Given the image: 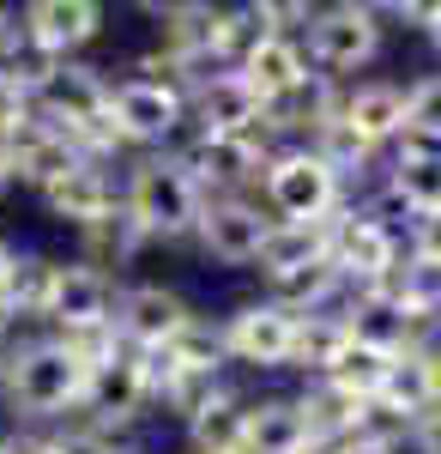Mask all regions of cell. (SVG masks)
I'll return each instance as SVG.
<instances>
[{"label":"cell","mask_w":441,"mask_h":454,"mask_svg":"<svg viewBox=\"0 0 441 454\" xmlns=\"http://www.w3.org/2000/svg\"><path fill=\"white\" fill-rule=\"evenodd\" d=\"M272 218L260 200H248V194H230V200H205L200 212V231H194V243L212 267H260V243H267Z\"/></svg>","instance_id":"13"},{"label":"cell","mask_w":441,"mask_h":454,"mask_svg":"<svg viewBox=\"0 0 441 454\" xmlns=\"http://www.w3.org/2000/svg\"><path fill=\"white\" fill-rule=\"evenodd\" d=\"M188 121L200 134H260L267 128V104H260V91L236 67H224V73H205L188 91Z\"/></svg>","instance_id":"16"},{"label":"cell","mask_w":441,"mask_h":454,"mask_svg":"<svg viewBox=\"0 0 441 454\" xmlns=\"http://www.w3.org/2000/svg\"><path fill=\"white\" fill-rule=\"evenodd\" d=\"M25 121H36L31 67H25V61H0V140H6V134H19Z\"/></svg>","instance_id":"28"},{"label":"cell","mask_w":441,"mask_h":454,"mask_svg":"<svg viewBox=\"0 0 441 454\" xmlns=\"http://www.w3.org/2000/svg\"><path fill=\"white\" fill-rule=\"evenodd\" d=\"M12 267H19V248L0 237V291H6V279H12Z\"/></svg>","instance_id":"35"},{"label":"cell","mask_w":441,"mask_h":454,"mask_svg":"<svg viewBox=\"0 0 441 454\" xmlns=\"http://www.w3.org/2000/svg\"><path fill=\"white\" fill-rule=\"evenodd\" d=\"M303 49H308V67L333 85H357V73L381 61L387 49V19L381 6L369 0H333V6H314L303 31Z\"/></svg>","instance_id":"3"},{"label":"cell","mask_w":441,"mask_h":454,"mask_svg":"<svg viewBox=\"0 0 441 454\" xmlns=\"http://www.w3.org/2000/svg\"><path fill=\"white\" fill-rule=\"evenodd\" d=\"M339 128L363 152L406 140V85L399 79H357L339 91Z\"/></svg>","instance_id":"15"},{"label":"cell","mask_w":441,"mask_h":454,"mask_svg":"<svg viewBox=\"0 0 441 454\" xmlns=\"http://www.w3.org/2000/svg\"><path fill=\"white\" fill-rule=\"evenodd\" d=\"M260 207L278 224H327L344 207V176L314 145H278L260 176Z\"/></svg>","instance_id":"4"},{"label":"cell","mask_w":441,"mask_h":454,"mask_svg":"<svg viewBox=\"0 0 441 454\" xmlns=\"http://www.w3.org/2000/svg\"><path fill=\"white\" fill-rule=\"evenodd\" d=\"M327 254L339 267L344 291H369V285H387L406 267V237L387 218H375L369 207H351L344 200L333 212V224H327Z\"/></svg>","instance_id":"5"},{"label":"cell","mask_w":441,"mask_h":454,"mask_svg":"<svg viewBox=\"0 0 441 454\" xmlns=\"http://www.w3.org/2000/svg\"><path fill=\"white\" fill-rule=\"evenodd\" d=\"M393 357H399V351H381V346H369V340L351 333L339 346V357L327 364V376H314V382H333V387H344V394H357V400L375 406V387H381V376H387Z\"/></svg>","instance_id":"24"},{"label":"cell","mask_w":441,"mask_h":454,"mask_svg":"<svg viewBox=\"0 0 441 454\" xmlns=\"http://www.w3.org/2000/svg\"><path fill=\"white\" fill-rule=\"evenodd\" d=\"M242 412H248V400L230 394V387H218L200 412L188 419V442H194V454H236L242 449Z\"/></svg>","instance_id":"23"},{"label":"cell","mask_w":441,"mask_h":454,"mask_svg":"<svg viewBox=\"0 0 441 454\" xmlns=\"http://www.w3.org/2000/svg\"><path fill=\"white\" fill-rule=\"evenodd\" d=\"M375 412L387 424H423L441 412V357L429 346H406L375 387Z\"/></svg>","instance_id":"14"},{"label":"cell","mask_w":441,"mask_h":454,"mask_svg":"<svg viewBox=\"0 0 441 454\" xmlns=\"http://www.w3.org/2000/svg\"><path fill=\"white\" fill-rule=\"evenodd\" d=\"M321 454H375V430L369 436H351V442H333V449H321Z\"/></svg>","instance_id":"34"},{"label":"cell","mask_w":441,"mask_h":454,"mask_svg":"<svg viewBox=\"0 0 441 454\" xmlns=\"http://www.w3.org/2000/svg\"><path fill=\"white\" fill-rule=\"evenodd\" d=\"M0 454H6V436H0Z\"/></svg>","instance_id":"37"},{"label":"cell","mask_w":441,"mask_h":454,"mask_svg":"<svg viewBox=\"0 0 441 454\" xmlns=\"http://www.w3.org/2000/svg\"><path fill=\"white\" fill-rule=\"evenodd\" d=\"M91 357H97V340H61V333L19 340V346L0 357V400L19 419H67V412H85Z\"/></svg>","instance_id":"1"},{"label":"cell","mask_w":441,"mask_h":454,"mask_svg":"<svg viewBox=\"0 0 441 454\" xmlns=\"http://www.w3.org/2000/svg\"><path fill=\"white\" fill-rule=\"evenodd\" d=\"M236 73L260 91V104H278V98H290L297 85H308L314 79V67H308V49H303V36H278L267 31L248 55L236 61Z\"/></svg>","instance_id":"20"},{"label":"cell","mask_w":441,"mask_h":454,"mask_svg":"<svg viewBox=\"0 0 441 454\" xmlns=\"http://www.w3.org/2000/svg\"><path fill=\"white\" fill-rule=\"evenodd\" d=\"M121 212L145 243H188L200 231L205 188L182 164V152H139L121 176Z\"/></svg>","instance_id":"2"},{"label":"cell","mask_w":441,"mask_h":454,"mask_svg":"<svg viewBox=\"0 0 441 454\" xmlns=\"http://www.w3.org/2000/svg\"><path fill=\"white\" fill-rule=\"evenodd\" d=\"M151 406V370H145V351L121 346L115 333L97 340V357H91V394H85V424H134L139 412Z\"/></svg>","instance_id":"9"},{"label":"cell","mask_w":441,"mask_h":454,"mask_svg":"<svg viewBox=\"0 0 441 454\" xmlns=\"http://www.w3.org/2000/svg\"><path fill=\"white\" fill-rule=\"evenodd\" d=\"M12 188V164H6V145H0V194Z\"/></svg>","instance_id":"36"},{"label":"cell","mask_w":441,"mask_h":454,"mask_svg":"<svg viewBox=\"0 0 441 454\" xmlns=\"http://www.w3.org/2000/svg\"><path fill=\"white\" fill-rule=\"evenodd\" d=\"M6 164H12V182H25L36 194H49L61 176H73L85 158H79V145L61 134V128H49V121H25L19 134H6Z\"/></svg>","instance_id":"19"},{"label":"cell","mask_w":441,"mask_h":454,"mask_svg":"<svg viewBox=\"0 0 441 454\" xmlns=\"http://www.w3.org/2000/svg\"><path fill=\"white\" fill-rule=\"evenodd\" d=\"M43 207H49L55 224H67V231L85 237V231H97V224H109L121 212V182L109 176V164H79L73 176H61L43 194Z\"/></svg>","instance_id":"17"},{"label":"cell","mask_w":441,"mask_h":454,"mask_svg":"<svg viewBox=\"0 0 441 454\" xmlns=\"http://www.w3.org/2000/svg\"><path fill=\"white\" fill-rule=\"evenodd\" d=\"M236 454H321V436H314V424H308L303 400L267 394V400H248Z\"/></svg>","instance_id":"18"},{"label":"cell","mask_w":441,"mask_h":454,"mask_svg":"<svg viewBox=\"0 0 441 454\" xmlns=\"http://www.w3.org/2000/svg\"><path fill=\"white\" fill-rule=\"evenodd\" d=\"M79 243H85V254H79V261H91V267H103V273H109V267H128L139 248H145V237H139L134 224H128V212H115L109 224L85 231Z\"/></svg>","instance_id":"26"},{"label":"cell","mask_w":441,"mask_h":454,"mask_svg":"<svg viewBox=\"0 0 441 454\" xmlns=\"http://www.w3.org/2000/svg\"><path fill=\"white\" fill-rule=\"evenodd\" d=\"M109 25L103 0H31L19 6V49L31 61H79Z\"/></svg>","instance_id":"10"},{"label":"cell","mask_w":441,"mask_h":454,"mask_svg":"<svg viewBox=\"0 0 441 454\" xmlns=\"http://www.w3.org/2000/svg\"><path fill=\"white\" fill-rule=\"evenodd\" d=\"M267 158H272L267 134H194V140L182 145V164L194 170L205 200H230L248 182H260Z\"/></svg>","instance_id":"12"},{"label":"cell","mask_w":441,"mask_h":454,"mask_svg":"<svg viewBox=\"0 0 441 454\" xmlns=\"http://www.w3.org/2000/svg\"><path fill=\"white\" fill-rule=\"evenodd\" d=\"M55 267H61V261H49V254H19L12 279L0 291V309L12 315V321H43L49 291H55Z\"/></svg>","instance_id":"25"},{"label":"cell","mask_w":441,"mask_h":454,"mask_svg":"<svg viewBox=\"0 0 441 454\" xmlns=\"http://www.w3.org/2000/svg\"><path fill=\"white\" fill-rule=\"evenodd\" d=\"M406 140L441 145V73H423L406 85Z\"/></svg>","instance_id":"27"},{"label":"cell","mask_w":441,"mask_h":454,"mask_svg":"<svg viewBox=\"0 0 441 454\" xmlns=\"http://www.w3.org/2000/svg\"><path fill=\"white\" fill-rule=\"evenodd\" d=\"M6 454H61V449H55V430H12Z\"/></svg>","instance_id":"31"},{"label":"cell","mask_w":441,"mask_h":454,"mask_svg":"<svg viewBox=\"0 0 441 454\" xmlns=\"http://www.w3.org/2000/svg\"><path fill=\"white\" fill-rule=\"evenodd\" d=\"M333 224V218H327ZM327 224H278L272 218L267 243H260V279H290V273H308V267H327Z\"/></svg>","instance_id":"22"},{"label":"cell","mask_w":441,"mask_h":454,"mask_svg":"<svg viewBox=\"0 0 441 454\" xmlns=\"http://www.w3.org/2000/svg\"><path fill=\"white\" fill-rule=\"evenodd\" d=\"M399 207L417 218V212H441V145L423 140H399L393 145V164H387V182H381Z\"/></svg>","instance_id":"21"},{"label":"cell","mask_w":441,"mask_h":454,"mask_svg":"<svg viewBox=\"0 0 441 454\" xmlns=\"http://www.w3.org/2000/svg\"><path fill=\"white\" fill-rule=\"evenodd\" d=\"M188 121V91L170 85V79H145V73H128L115 79L109 91V134L134 152H170V140Z\"/></svg>","instance_id":"6"},{"label":"cell","mask_w":441,"mask_h":454,"mask_svg":"<svg viewBox=\"0 0 441 454\" xmlns=\"http://www.w3.org/2000/svg\"><path fill=\"white\" fill-rule=\"evenodd\" d=\"M297 333H303V315H290L272 297H248L218 321L224 357L248 364V370H290L297 364Z\"/></svg>","instance_id":"8"},{"label":"cell","mask_w":441,"mask_h":454,"mask_svg":"<svg viewBox=\"0 0 441 454\" xmlns=\"http://www.w3.org/2000/svg\"><path fill=\"white\" fill-rule=\"evenodd\" d=\"M417 31L429 36V49L441 55V0H429V6H423V19H417Z\"/></svg>","instance_id":"32"},{"label":"cell","mask_w":441,"mask_h":454,"mask_svg":"<svg viewBox=\"0 0 441 454\" xmlns=\"http://www.w3.org/2000/svg\"><path fill=\"white\" fill-rule=\"evenodd\" d=\"M194 321H200V315H194V303H188L175 285H164V279L121 285V303H115V340H121V346L164 351V346H175Z\"/></svg>","instance_id":"11"},{"label":"cell","mask_w":441,"mask_h":454,"mask_svg":"<svg viewBox=\"0 0 441 454\" xmlns=\"http://www.w3.org/2000/svg\"><path fill=\"white\" fill-rule=\"evenodd\" d=\"M12 49H19V12L0 6V55H12Z\"/></svg>","instance_id":"33"},{"label":"cell","mask_w":441,"mask_h":454,"mask_svg":"<svg viewBox=\"0 0 441 454\" xmlns=\"http://www.w3.org/2000/svg\"><path fill=\"white\" fill-rule=\"evenodd\" d=\"M406 254L441 267V212H417V218L406 224Z\"/></svg>","instance_id":"30"},{"label":"cell","mask_w":441,"mask_h":454,"mask_svg":"<svg viewBox=\"0 0 441 454\" xmlns=\"http://www.w3.org/2000/svg\"><path fill=\"white\" fill-rule=\"evenodd\" d=\"M55 449L61 454H128V442L115 430H103V424H67V430H55Z\"/></svg>","instance_id":"29"},{"label":"cell","mask_w":441,"mask_h":454,"mask_svg":"<svg viewBox=\"0 0 441 454\" xmlns=\"http://www.w3.org/2000/svg\"><path fill=\"white\" fill-rule=\"evenodd\" d=\"M115 303H121V285L115 273H103L91 261H61L55 267V291H49V309L43 321L61 333V340H103L115 333Z\"/></svg>","instance_id":"7"}]
</instances>
